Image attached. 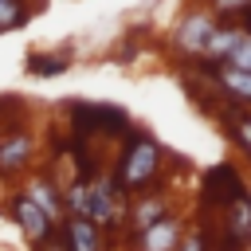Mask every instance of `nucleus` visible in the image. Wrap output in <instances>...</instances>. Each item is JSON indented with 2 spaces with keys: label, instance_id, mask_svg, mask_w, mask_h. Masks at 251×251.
I'll return each mask as SVG.
<instances>
[{
  "label": "nucleus",
  "instance_id": "nucleus-9",
  "mask_svg": "<svg viewBox=\"0 0 251 251\" xmlns=\"http://www.w3.org/2000/svg\"><path fill=\"white\" fill-rule=\"evenodd\" d=\"M59 239H63V251H106V231L86 216H63Z\"/></svg>",
  "mask_w": 251,
  "mask_h": 251
},
{
  "label": "nucleus",
  "instance_id": "nucleus-16",
  "mask_svg": "<svg viewBox=\"0 0 251 251\" xmlns=\"http://www.w3.org/2000/svg\"><path fill=\"white\" fill-rule=\"evenodd\" d=\"M208 12L224 24V20H247L251 16V0H208Z\"/></svg>",
  "mask_w": 251,
  "mask_h": 251
},
{
  "label": "nucleus",
  "instance_id": "nucleus-13",
  "mask_svg": "<svg viewBox=\"0 0 251 251\" xmlns=\"http://www.w3.org/2000/svg\"><path fill=\"white\" fill-rule=\"evenodd\" d=\"M243 35V24H216V31L208 35V43H204V63H224L227 55H231V47H235V39Z\"/></svg>",
  "mask_w": 251,
  "mask_h": 251
},
{
  "label": "nucleus",
  "instance_id": "nucleus-10",
  "mask_svg": "<svg viewBox=\"0 0 251 251\" xmlns=\"http://www.w3.org/2000/svg\"><path fill=\"white\" fill-rule=\"evenodd\" d=\"M24 192H27V200L51 220V224H63V184L55 180V176H47V173H35L27 184H24Z\"/></svg>",
  "mask_w": 251,
  "mask_h": 251
},
{
  "label": "nucleus",
  "instance_id": "nucleus-5",
  "mask_svg": "<svg viewBox=\"0 0 251 251\" xmlns=\"http://www.w3.org/2000/svg\"><path fill=\"white\" fill-rule=\"evenodd\" d=\"M184 216L173 208V212H165L157 224H149L145 231H137V235H129V251H176L180 247V239H184Z\"/></svg>",
  "mask_w": 251,
  "mask_h": 251
},
{
  "label": "nucleus",
  "instance_id": "nucleus-19",
  "mask_svg": "<svg viewBox=\"0 0 251 251\" xmlns=\"http://www.w3.org/2000/svg\"><path fill=\"white\" fill-rule=\"evenodd\" d=\"M243 31H247V35H251V16H247V27H243Z\"/></svg>",
  "mask_w": 251,
  "mask_h": 251
},
{
  "label": "nucleus",
  "instance_id": "nucleus-1",
  "mask_svg": "<svg viewBox=\"0 0 251 251\" xmlns=\"http://www.w3.org/2000/svg\"><path fill=\"white\" fill-rule=\"evenodd\" d=\"M161 173H165V145L145 129H129L122 137V149H118L114 169H110L114 184L126 196H137V192L153 188L161 180Z\"/></svg>",
  "mask_w": 251,
  "mask_h": 251
},
{
  "label": "nucleus",
  "instance_id": "nucleus-7",
  "mask_svg": "<svg viewBox=\"0 0 251 251\" xmlns=\"http://www.w3.org/2000/svg\"><path fill=\"white\" fill-rule=\"evenodd\" d=\"M165 212H173V200L161 192V188H145V192H137V196H129V204H126V231L129 235H137V231H145L149 224H157Z\"/></svg>",
  "mask_w": 251,
  "mask_h": 251
},
{
  "label": "nucleus",
  "instance_id": "nucleus-2",
  "mask_svg": "<svg viewBox=\"0 0 251 251\" xmlns=\"http://www.w3.org/2000/svg\"><path fill=\"white\" fill-rule=\"evenodd\" d=\"M126 204L129 196L114 184L110 173H98L94 180H86V200H82V216L94 220L102 231H118L126 220Z\"/></svg>",
  "mask_w": 251,
  "mask_h": 251
},
{
  "label": "nucleus",
  "instance_id": "nucleus-3",
  "mask_svg": "<svg viewBox=\"0 0 251 251\" xmlns=\"http://www.w3.org/2000/svg\"><path fill=\"white\" fill-rule=\"evenodd\" d=\"M251 184L243 180L239 165L235 161H220V165H208L204 176H200V212H220L227 200H235L239 192H247Z\"/></svg>",
  "mask_w": 251,
  "mask_h": 251
},
{
  "label": "nucleus",
  "instance_id": "nucleus-12",
  "mask_svg": "<svg viewBox=\"0 0 251 251\" xmlns=\"http://www.w3.org/2000/svg\"><path fill=\"white\" fill-rule=\"evenodd\" d=\"M216 118L224 122V133L231 137V145L251 161V110L231 106V102H216Z\"/></svg>",
  "mask_w": 251,
  "mask_h": 251
},
{
  "label": "nucleus",
  "instance_id": "nucleus-17",
  "mask_svg": "<svg viewBox=\"0 0 251 251\" xmlns=\"http://www.w3.org/2000/svg\"><path fill=\"white\" fill-rule=\"evenodd\" d=\"M224 63H231V67H239V71L251 75V35H247V31L235 39V47H231V55H227Z\"/></svg>",
  "mask_w": 251,
  "mask_h": 251
},
{
  "label": "nucleus",
  "instance_id": "nucleus-15",
  "mask_svg": "<svg viewBox=\"0 0 251 251\" xmlns=\"http://www.w3.org/2000/svg\"><path fill=\"white\" fill-rule=\"evenodd\" d=\"M31 20V8H27V0H0V35L4 31H16V27H24Z\"/></svg>",
  "mask_w": 251,
  "mask_h": 251
},
{
  "label": "nucleus",
  "instance_id": "nucleus-11",
  "mask_svg": "<svg viewBox=\"0 0 251 251\" xmlns=\"http://www.w3.org/2000/svg\"><path fill=\"white\" fill-rule=\"evenodd\" d=\"M90 126H94V141H98V137H114V141H122V137L133 129V118H129L122 106L90 102Z\"/></svg>",
  "mask_w": 251,
  "mask_h": 251
},
{
  "label": "nucleus",
  "instance_id": "nucleus-4",
  "mask_svg": "<svg viewBox=\"0 0 251 251\" xmlns=\"http://www.w3.org/2000/svg\"><path fill=\"white\" fill-rule=\"evenodd\" d=\"M216 24H220V20H216L208 8H192V12L176 24V31H173V51H176L180 59H200L208 35L216 31Z\"/></svg>",
  "mask_w": 251,
  "mask_h": 251
},
{
  "label": "nucleus",
  "instance_id": "nucleus-18",
  "mask_svg": "<svg viewBox=\"0 0 251 251\" xmlns=\"http://www.w3.org/2000/svg\"><path fill=\"white\" fill-rule=\"evenodd\" d=\"M176 251H208V231H204V220H196L192 227H184V239Z\"/></svg>",
  "mask_w": 251,
  "mask_h": 251
},
{
  "label": "nucleus",
  "instance_id": "nucleus-14",
  "mask_svg": "<svg viewBox=\"0 0 251 251\" xmlns=\"http://www.w3.org/2000/svg\"><path fill=\"white\" fill-rule=\"evenodd\" d=\"M71 71V55L67 51H31L27 55V75L31 78H59Z\"/></svg>",
  "mask_w": 251,
  "mask_h": 251
},
{
  "label": "nucleus",
  "instance_id": "nucleus-8",
  "mask_svg": "<svg viewBox=\"0 0 251 251\" xmlns=\"http://www.w3.org/2000/svg\"><path fill=\"white\" fill-rule=\"evenodd\" d=\"M12 220H16V227L24 231V239H27L31 247H43V243H51V239L59 235V224H51V220L27 200V192H16V200H12Z\"/></svg>",
  "mask_w": 251,
  "mask_h": 251
},
{
  "label": "nucleus",
  "instance_id": "nucleus-6",
  "mask_svg": "<svg viewBox=\"0 0 251 251\" xmlns=\"http://www.w3.org/2000/svg\"><path fill=\"white\" fill-rule=\"evenodd\" d=\"M35 161V137L27 126L0 133V176H20Z\"/></svg>",
  "mask_w": 251,
  "mask_h": 251
},
{
  "label": "nucleus",
  "instance_id": "nucleus-20",
  "mask_svg": "<svg viewBox=\"0 0 251 251\" xmlns=\"http://www.w3.org/2000/svg\"><path fill=\"white\" fill-rule=\"evenodd\" d=\"M247 251H251V247H247Z\"/></svg>",
  "mask_w": 251,
  "mask_h": 251
}]
</instances>
